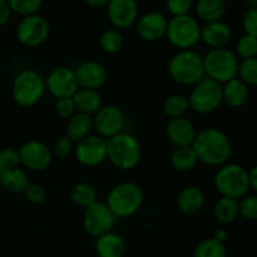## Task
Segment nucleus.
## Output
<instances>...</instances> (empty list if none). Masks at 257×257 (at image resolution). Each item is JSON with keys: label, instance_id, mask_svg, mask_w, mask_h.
I'll use <instances>...</instances> for the list:
<instances>
[{"label": "nucleus", "instance_id": "1", "mask_svg": "<svg viewBox=\"0 0 257 257\" xmlns=\"http://www.w3.org/2000/svg\"><path fill=\"white\" fill-rule=\"evenodd\" d=\"M192 148L198 162L210 167H221L232 155V143L228 136L218 128H205L196 135Z\"/></svg>", "mask_w": 257, "mask_h": 257}, {"label": "nucleus", "instance_id": "2", "mask_svg": "<svg viewBox=\"0 0 257 257\" xmlns=\"http://www.w3.org/2000/svg\"><path fill=\"white\" fill-rule=\"evenodd\" d=\"M167 72L171 79L180 85H195L203 79V57L193 49L178 50L170 59Z\"/></svg>", "mask_w": 257, "mask_h": 257}, {"label": "nucleus", "instance_id": "3", "mask_svg": "<svg viewBox=\"0 0 257 257\" xmlns=\"http://www.w3.org/2000/svg\"><path fill=\"white\" fill-rule=\"evenodd\" d=\"M142 148L135 136L122 132L107 140V160L120 171H132L140 165Z\"/></svg>", "mask_w": 257, "mask_h": 257}, {"label": "nucleus", "instance_id": "4", "mask_svg": "<svg viewBox=\"0 0 257 257\" xmlns=\"http://www.w3.org/2000/svg\"><path fill=\"white\" fill-rule=\"evenodd\" d=\"M213 186L221 197L241 200L250 190L248 170L237 163H225L215 173Z\"/></svg>", "mask_w": 257, "mask_h": 257}, {"label": "nucleus", "instance_id": "5", "mask_svg": "<svg viewBox=\"0 0 257 257\" xmlns=\"http://www.w3.org/2000/svg\"><path fill=\"white\" fill-rule=\"evenodd\" d=\"M145 201L142 187L135 182H122L108 192L105 205L117 218H127L141 210Z\"/></svg>", "mask_w": 257, "mask_h": 257}, {"label": "nucleus", "instance_id": "6", "mask_svg": "<svg viewBox=\"0 0 257 257\" xmlns=\"http://www.w3.org/2000/svg\"><path fill=\"white\" fill-rule=\"evenodd\" d=\"M45 90V79L34 69L20 70L13 80V99L23 108L37 105L42 100Z\"/></svg>", "mask_w": 257, "mask_h": 257}, {"label": "nucleus", "instance_id": "7", "mask_svg": "<svg viewBox=\"0 0 257 257\" xmlns=\"http://www.w3.org/2000/svg\"><path fill=\"white\" fill-rule=\"evenodd\" d=\"M238 65L240 60L237 55L228 48L210 49L203 57L205 77L220 84H225L237 77Z\"/></svg>", "mask_w": 257, "mask_h": 257}, {"label": "nucleus", "instance_id": "8", "mask_svg": "<svg viewBox=\"0 0 257 257\" xmlns=\"http://www.w3.org/2000/svg\"><path fill=\"white\" fill-rule=\"evenodd\" d=\"M201 25L192 15L172 17L168 20L166 38L178 50H190L201 42Z\"/></svg>", "mask_w": 257, "mask_h": 257}, {"label": "nucleus", "instance_id": "9", "mask_svg": "<svg viewBox=\"0 0 257 257\" xmlns=\"http://www.w3.org/2000/svg\"><path fill=\"white\" fill-rule=\"evenodd\" d=\"M188 102L190 109L197 114L206 115L216 112L223 103L222 84L203 78L201 82L193 85V89L188 95Z\"/></svg>", "mask_w": 257, "mask_h": 257}, {"label": "nucleus", "instance_id": "10", "mask_svg": "<svg viewBox=\"0 0 257 257\" xmlns=\"http://www.w3.org/2000/svg\"><path fill=\"white\" fill-rule=\"evenodd\" d=\"M50 34V25L39 14L24 17L17 27V39L22 45L37 48L47 42Z\"/></svg>", "mask_w": 257, "mask_h": 257}, {"label": "nucleus", "instance_id": "11", "mask_svg": "<svg viewBox=\"0 0 257 257\" xmlns=\"http://www.w3.org/2000/svg\"><path fill=\"white\" fill-rule=\"evenodd\" d=\"M115 218L117 217L113 215L105 202L97 201L84 208L83 226L87 233L98 238L112 231V228L114 227Z\"/></svg>", "mask_w": 257, "mask_h": 257}, {"label": "nucleus", "instance_id": "12", "mask_svg": "<svg viewBox=\"0 0 257 257\" xmlns=\"http://www.w3.org/2000/svg\"><path fill=\"white\" fill-rule=\"evenodd\" d=\"M45 88L55 99L72 98L79 89L74 68L65 67V65L55 67L45 78Z\"/></svg>", "mask_w": 257, "mask_h": 257}, {"label": "nucleus", "instance_id": "13", "mask_svg": "<svg viewBox=\"0 0 257 257\" xmlns=\"http://www.w3.org/2000/svg\"><path fill=\"white\" fill-rule=\"evenodd\" d=\"M75 160L85 167H97L107 160V140L90 135L74 145Z\"/></svg>", "mask_w": 257, "mask_h": 257}, {"label": "nucleus", "instance_id": "14", "mask_svg": "<svg viewBox=\"0 0 257 257\" xmlns=\"http://www.w3.org/2000/svg\"><path fill=\"white\" fill-rule=\"evenodd\" d=\"M18 151H19L20 163L23 165V167L33 171V172L45 171L52 163V150L42 141H27Z\"/></svg>", "mask_w": 257, "mask_h": 257}, {"label": "nucleus", "instance_id": "15", "mask_svg": "<svg viewBox=\"0 0 257 257\" xmlns=\"http://www.w3.org/2000/svg\"><path fill=\"white\" fill-rule=\"evenodd\" d=\"M93 124L98 136L104 140L114 137L123 132L124 128V114L122 109L114 104H107L100 108L93 117Z\"/></svg>", "mask_w": 257, "mask_h": 257}, {"label": "nucleus", "instance_id": "16", "mask_svg": "<svg viewBox=\"0 0 257 257\" xmlns=\"http://www.w3.org/2000/svg\"><path fill=\"white\" fill-rule=\"evenodd\" d=\"M107 14L114 29H128L133 27L140 18V7L137 0H109Z\"/></svg>", "mask_w": 257, "mask_h": 257}, {"label": "nucleus", "instance_id": "17", "mask_svg": "<svg viewBox=\"0 0 257 257\" xmlns=\"http://www.w3.org/2000/svg\"><path fill=\"white\" fill-rule=\"evenodd\" d=\"M135 25L137 35L143 42L155 43L166 37L168 19L162 13L148 12L141 15Z\"/></svg>", "mask_w": 257, "mask_h": 257}, {"label": "nucleus", "instance_id": "18", "mask_svg": "<svg viewBox=\"0 0 257 257\" xmlns=\"http://www.w3.org/2000/svg\"><path fill=\"white\" fill-rule=\"evenodd\" d=\"M75 78L79 88L98 90L105 84L108 72L104 65L95 60H87L74 68Z\"/></svg>", "mask_w": 257, "mask_h": 257}, {"label": "nucleus", "instance_id": "19", "mask_svg": "<svg viewBox=\"0 0 257 257\" xmlns=\"http://www.w3.org/2000/svg\"><path fill=\"white\" fill-rule=\"evenodd\" d=\"M197 131L188 118H172L166 125V137L175 147H190L195 141Z\"/></svg>", "mask_w": 257, "mask_h": 257}, {"label": "nucleus", "instance_id": "20", "mask_svg": "<svg viewBox=\"0 0 257 257\" xmlns=\"http://www.w3.org/2000/svg\"><path fill=\"white\" fill-rule=\"evenodd\" d=\"M232 38V30L230 25L223 20L206 23L201 28V42L207 45L210 49H218L226 48Z\"/></svg>", "mask_w": 257, "mask_h": 257}, {"label": "nucleus", "instance_id": "21", "mask_svg": "<svg viewBox=\"0 0 257 257\" xmlns=\"http://www.w3.org/2000/svg\"><path fill=\"white\" fill-rule=\"evenodd\" d=\"M176 205L183 215H196L205 205V193L198 186H187L178 193Z\"/></svg>", "mask_w": 257, "mask_h": 257}, {"label": "nucleus", "instance_id": "22", "mask_svg": "<svg viewBox=\"0 0 257 257\" xmlns=\"http://www.w3.org/2000/svg\"><path fill=\"white\" fill-rule=\"evenodd\" d=\"M250 98V87L246 85L240 78H233L222 84L223 103L231 108H241Z\"/></svg>", "mask_w": 257, "mask_h": 257}, {"label": "nucleus", "instance_id": "23", "mask_svg": "<svg viewBox=\"0 0 257 257\" xmlns=\"http://www.w3.org/2000/svg\"><path fill=\"white\" fill-rule=\"evenodd\" d=\"M95 252L98 257H123L125 253V241L115 232H108L95 241Z\"/></svg>", "mask_w": 257, "mask_h": 257}, {"label": "nucleus", "instance_id": "24", "mask_svg": "<svg viewBox=\"0 0 257 257\" xmlns=\"http://www.w3.org/2000/svg\"><path fill=\"white\" fill-rule=\"evenodd\" d=\"M93 130H94V124H93L92 115L77 112L70 119H68L65 136L75 145L92 135Z\"/></svg>", "mask_w": 257, "mask_h": 257}, {"label": "nucleus", "instance_id": "25", "mask_svg": "<svg viewBox=\"0 0 257 257\" xmlns=\"http://www.w3.org/2000/svg\"><path fill=\"white\" fill-rule=\"evenodd\" d=\"M72 99L74 102L77 112L83 113V114L94 115L103 107L102 95L99 94L98 90L79 88L72 97Z\"/></svg>", "mask_w": 257, "mask_h": 257}, {"label": "nucleus", "instance_id": "26", "mask_svg": "<svg viewBox=\"0 0 257 257\" xmlns=\"http://www.w3.org/2000/svg\"><path fill=\"white\" fill-rule=\"evenodd\" d=\"M226 9L227 7L225 0H197L195 4L196 15L205 23L222 20L226 14Z\"/></svg>", "mask_w": 257, "mask_h": 257}, {"label": "nucleus", "instance_id": "27", "mask_svg": "<svg viewBox=\"0 0 257 257\" xmlns=\"http://www.w3.org/2000/svg\"><path fill=\"white\" fill-rule=\"evenodd\" d=\"M0 183H2V187L9 192L24 193L30 182L27 171L18 166V167L9 168L2 173L0 175Z\"/></svg>", "mask_w": 257, "mask_h": 257}, {"label": "nucleus", "instance_id": "28", "mask_svg": "<svg viewBox=\"0 0 257 257\" xmlns=\"http://www.w3.org/2000/svg\"><path fill=\"white\" fill-rule=\"evenodd\" d=\"M171 166L177 172L186 173L191 172L196 168L198 163V158L193 151L192 146L190 147H175L171 153Z\"/></svg>", "mask_w": 257, "mask_h": 257}, {"label": "nucleus", "instance_id": "29", "mask_svg": "<svg viewBox=\"0 0 257 257\" xmlns=\"http://www.w3.org/2000/svg\"><path fill=\"white\" fill-rule=\"evenodd\" d=\"M213 216L222 225L233 223L240 216L238 201L228 197H221L213 206Z\"/></svg>", "mask_w": 257, "mask_h": 257}, {"label": "nucleus", "instance_id": "30", "mask_svg": "<svg viewBox=\"0 0 257 257\" xmlns=\"http://www.w3.org/2000/svg\"><path fill=\"white\" fill-rule=\"evenodd\" d=\"M69 196L73 203L83 208L97 202V191L88 182L75 183L70 190Z\"/></svg>", "mask_w": 257, "mask_h": 257}, {"label": "nucleus", "instance_id": "31", "mask_svg": "<svg viewBox=\"0 0 257 257\" xmlns=\"http://www.w3.org/2000/svg\"><path fill=\"white\" fill-rule=\"evenodd\" d=\"M188 110H190V102H188V97L185 94L175 93V94L168 95L163 102V112L170 119L185 117Z\"/></svg>", "mask_w": 257, "mask_h": 257}, {"label": "nucleus", "instance_id": "32", "mask_svg": "<svg viewBox=\"0 0 257 257\" xmlns=\"http://www.w3.org/2000/svg\"><path fill=\"white\" fill-rule=\"evenodd\" d=\"M124 45L122 33L118 29H107L100 34L99 47L107 54H117Z\"/></svg>", "mask_w": 257, "mask_h": 257}, {"label": "nucleus", "instance_id": "33", "mask_svg": "<svg viewBox=\"0 0 257 257\" xmlns=\"http://www.w3.org/2000/svg\"><path fill=\"white\" fill-rule=\"evenodd\" d=\"M193 257H227V250L225 243L216 238H205L196 246Z\"/></svg>", "mask_w": 257, "mask_h": 257}, {"label": "nucleus", "instance_id": "34", "mask_svg": "<svg viewBox=\"0 0 257 257\" xmlns=\"http://www.w3.org/2000/svg\"><path fill=\"white\" fill-rule=\"evenodd\" d=\"M235 54L241 60L257 58V38L248 34L241 35L236 43Z\"/></svg>", "mask_w": 257, "mask_h": 257}, {"label": "nucleus", "instance_id": "35", "mask_svg": "<svg viewBox=\"0 0 257 257\" xmlns=\"http://www.w3.org/2000/svg\"><path fill=\"white\" fill-rule=\"evenodd\" d=\"M13 13L20 17H29L39 13L43 7V0H8Z\"/></svg>", "mask_w": 257, "mask_h": 257}, {"label": "nucleus", "instance_id": "36", "mask_svg": "<svg viewBox=\"0 0 257 257\" xmlns=\"http://www.w3.org/2000/svg\"><path fill=\"white\" fill-rule=\"evenodd\" d=\"M237 78L248 87H257V58L241 60Z\"/></svg>", "mask_w": 257, "mask_h": 257}, {"label": "nucleus", "instance_id": "37", "mask_svg": "<svg viewBox=\"0 0 257 257\" xmlns=\"http://www.w3.org/2000/svg\"><path fill=\"white\" fill-rule=\"evenodd\" d=\"M240 206V216L245 220L257 221V195H251L241 198L238 201Z\"/></svg>", "mask_w": 257, "mask_h": 257}, {"label": "nucleus", "instance_id": "38", "mask_svg": "<svg viewBox=\"0 0 257 257\" xmlns=\"http://www.w3.org/2000/svg\"><path fill=\"white\" fill-rule=\"evenodd\" d=\"M20 165L19 151L13 147L0 151V175L9 168L18 167Z\"/></svg>", "mask_w": 257, "mask_h": 257}, {"label": "nucleus", "instance_id": "39", "mask_svg": "<svg viewBox=\"0 0 257 257\" xmlns=\"http://www.w3.org/2000/svg\"><path fill=\"white\" fill-rule=\"evenodd\" d=\"M193 0H166V8L172 17L187 15L192 10Z\"/></svg>", "mask_w": 257, "mask_h": 257}, {"label": "nucleus", "instance_id": "40", "mask_svg": "<svg viewBox=\"0 0 257 257\" xmlns=\"http://www.w3.org/2000/svg\"><path fill=\"white\" fill-rule=\"evenodd\" d=\"M73 152H74V143H73L65 135L55 141L52 150L53 156L60 158V160H64V158L69 157Z\"/></svg>", "mask_w": 257, "mask_h": 257}, {"label": "nucleus", "instance_id": "41", "mask_svg": "<svg viewBox=\"0 0 257 257\" xmlns=\"http://www.w3.org/2000/svg\"><path fill=\"white\" fill-rule=\"evenodd\" d=\"M24 196L28 200V202L33 205H40L47 200V190L44 186L39 183H29L27 190L24 191Z\"/></svg>", "mask_w": 257, "mask_h": 257}, {"label": "nucleus", "instance_id": "42", "mask_svg": "<svg viewBox=\"0 0 257 257\" xmlns=\"http://www.w3.org/2000/svg\"><path fill=\"white\" fill-rule=\"evenodd\" d=\"M55 112L62 119H70L77 113L72 98H60L55 100Z\"/></svg>", "mask_w": 257, "mask_h": 257}, {"label": "nucleus", "instance_id": "43", "mask_svg": "<svg viewBox=\"0 0 257 257\" xmlns=\"http://www.w3.org/2000/svg\"><path fill=\"white\" fill-rule=\"evenodd\" d=\"M242 28L245 34L257 38V7L250 8L242 18Z\"/></svg>", "mask_w": 257, "mask_h": 257}, {"label": "nucleus", "instance_id": "44", "mask_svg": "<svg viewBox=\"0 0 257 257\" xmlns=\"http://www.w3.org/2000/svg\"><path fill=\"white\" fill-rule=\"evenodd\" d=\"M12 9H10L8 0H0V27L7 24L12 17Z\"/></svg>", "mask_w": 257, "mask_h": 257}, {"label": "nucleus", "instance_id": "45", "mask_svg": "<svg viewBox=\"0 0 257 257\" xmlns=\"http://www.w3.org/2000/svg\"><path fill=\"white\" fill-rule=\"evenodd\" d=\"M84 3L93 9H102V8H107L109 0H84Z\"/></svg>", "mask_w": 257, "mask_h": 257}, {"label": "nucleus", "instance_id": "46", "mask_svg": "<svg viewBox=\"0 0 257 257\" xmlns=\"http://www.w3.org/2000/svg\"><path fill=\"white\" fill-rule=\"evenodd\" d=\"M248 176H250V188H252L255 195H257V165L248 171Z\"/></svg>", "mask_w": 257, "mask_h": 257}, {"label": "nucleus", "instance_id": "47", "mask_svg": "<svg viewBox=\"0 0 257 257\" xmlns=\"http://www.w3.org/2000/svg\"><path fill=\"white\" fill-rule=\"evenodd\" d=\"M212 237L216 238L217 241H220V242L225 243V241L227 240V237H228V233L225 228H218V230L215 231V233H213Z\"/></svg>", "mask_w": 257, "mask_h": 257}, {"label": "nucleus", "instance_id": "48", "mask_svg": "<svg viewBox=\"0 0 257 257\" xmlns=\"http://www.w3.org/2000/svg\"><path fill=\"white\" fill-rule=\"evenodd\" d=\"M246 3H247L248 5H250V8H256L257 7V0H245Z\"/></svg>", "mask_w": 257, "mask_h": 257}, {"label": "nucleus", "instance_id": "49", "mask_svg": "<svg viewBox=\"0 0 257 257\" xmlns=\"http://www.w3.org/2000/svg\"><path fill=\"white\" fill-rule=\"evenodd\" d=\"M2 188H3V187H2V183H0V191H2Z\"/></svg>", "mask_w": 257, "mask_h": 257}]
</instances>
